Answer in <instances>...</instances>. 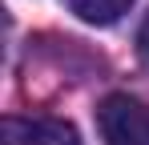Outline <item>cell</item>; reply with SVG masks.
<instances>
[{
    "mask_svg": "<svg viewBox=\"0 0 149 145\" xmlns=\"http://www.w3.org/2000/svg\"><path fill=\"white\" fill-rule=\"evenodd\" d=\"M97 121L109 145H149V105L129 93L105 97Z\"/></svg>",
    "mask_w": 149,
    "mask_h": 145,
    "instance_id": "cell-1",
    "label": "cell"
},
{
    "mask_svg": "<svg viewBox=\"0 0 149 145\" xmlns=\"http://www.w3.org/2000/svg\"><path fill=\"white\" fill-rule=\"evenodd\" d=\"M0 145H81V137L61 117H4Z\"/></svg>",
    "mask_w": 149,
    "mask_h": 145,
    "instance_id": "cell-2",
    "label": "cell"
},
{
    "mask_svg": "<svg viewBox=\"0 0 149 145\" xmlns=\"http://www.w3.org/2000/svg\"><path fill=\"white\" fill-rule=\"evenodd\" d=\"M69 4H73V12L85 24H113L129 12L133 0H69Z\"/></svg>",
    "mask_w": 149,
    "mask_h": 145,
    "instance_id": "cell-3",
    "label": "cell"
},
{
    "mask_svg": "<svg viewBox=\"0 0 149 145\" xmlns=\"http://www.w3.org/2000/svg\"><path fill=\"white\" fill-rule=\"evenodd\" d=\"M137 52H141V61H145V69H149V16L141 24V32H137Z\"/></svg>",
    "mask_w": 149,
    "mask_h": 145,
    "instance_id": "cell-4",
    "label": "cell"
}]
</instances>
